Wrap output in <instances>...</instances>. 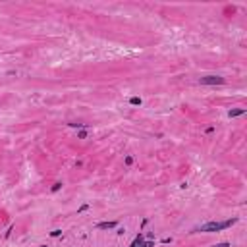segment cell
<instances>
[{
    "label": "cell",
    "mask_w": 247,
    "mask_h": 247,
    "mask_svg": "<svg viewBox=\"0 0 247 247\" xmlns=\"http://www.w3.org/2000/svg\"><path fill=\"white\" fill-rule=\"evenodd\" d=\"M39 247H46V245H39Z\"/></svg>",
    "instance_id": "obj_12"
},
{
    "label": "cell",
    "mask_w": 247,
    "mask_h": 247,
    "mask_svg": "<svg viewBox=\"0 0 247 247\" xmlns=\"http://www.w3.org/2000/svg\"><path fill=\"white\" fill-rule=\"evenodd\" d=\"M77 137H79V139H85V137H87V131H79V133H77Z\"/></svg>",
    "instance_id": "obj_9"
},
{
    "label": "cell",
    "mask_w": 247,
    "mask_h": 247,
    "mask_svg": "<svg viewBox=\"0 0 247 247\" xmlns=\"http://www.w3.org/2000/svg\"><path fill=\"white\" fill-rule=\"evenodd\" d=\"M131 104H141V99H137V97H133V99H131Z\"/></svg>",
    "instance_id": "obj_7"
},
{
    "label": "cell",
    "mask_w": 247,
    "mask_h": 247,
    "mask_svg": "<svg viewBox=\"0 0 247 247\" xmlns=\"http://www.w3.org/2000/svg\"><path fill=\"white\" fill-rule=\"evenodd\" d=\"M212 247H230V243H228V241H224V243H214Z\"/></svg>",
    "instance_id": "obj_6"
},
{
    "label": "cell",
    "mask_w": 247,
    "mask_h": 247,
    "mask_svg": "<svg viewBox=\"0 0 247 247\" xmlns=\"http://www.w3.org/2000/svg\"><path fill=\"white\" fill-rule=\"evenodd\" d=\"M201 85H216V83H224V77H218V75H207L199 79Z\"/></svg>",
    "instance_id": "obj_2"
},
{
    "label": "cell",
    "mask_w": 247,
    "mask_h": 247,
    "mask_svg": "<svg viewBox=\"0 0 247 247\" xmlns=\"http://www.w3.org/2000/svg\"><path fill=\"white\" fill-rule=\"evenodd\" d=\"M141 243H143V236H141V234H139L137 238H135V240H133V243H131L129 247H139V245H141Z\"/></svg>",
    "instance_id": "obj_5"
},
{
    "label": "cell",
    "mask_w": 247,
    "mask_h": 247,
    "mask_svg": "<svg viewBox=\"0 0 247 247\" xmlns=\"http://www.w3.org/2000/svg\"><path fill=\"white\" fill-rule=\"evenodd\" d=\"M153 245H154L153 241H145V243H141V245H139V247H153Z\"/></svg>",
    "instance_id": "obj_8"
},
{
    "label": "cell",
    "mask_w": 247,
    "mask_h": 247,
    "mask_svg": "<svg viewBox=\"0 0 247 247\" xmlns=\"http://www.w3.org/2000/svg\"><path fill=\"white\" fill-rule=\"evenodd\" d=\"M236 222H238V218L226 220V222H207V224H203L201 228H195L193 232H220V230H224V228L236 224Z\"/></svg>",
    "instance_id": "obj_1"
},
{
    "label": "cell",
    "mask_w": 247,
    "mask_h": 247,
    "mask_svg": "<svg viewBox=\"0 0 247 247\" xmlns=\"http://www.w3.org/2000/svg\"><path fill=\"white\" fill-rule=\"evenodd\" d=\"M118 222L114 220V222H101V224H97V228L99 230H112V228H116Z\"/></svg>",
    "instance_id": "obj_3"
},
{
    "label": "cell",
    "mask_w": 247,
    "mask_h": 247,
    "mask_svg": "<svg viewBox=\"0 0 247 247\" xmlns=\"http://www.w3.org/2000/svg\"><path fill=\"white\" fill-rule=\"evenodd\" d=\"M60 234H62V230H54V232H52V234H50V236H52V238H58V236H60Z\"/></svg>",
    "instance_id": "obj_10"
},
{
    "label": "cell",
    "mask_w": 247,
    "mask_h": 247,
    "mask_svg": "<svg viewBox=\"0 0 247 247\" xmlns=\"http://www.w3.org/2000/svg\"><path fill=\"white\" fill-rule=\"evenodd\" d=\"M241 114H245V110H243V108H238V110H230V112H228V116H230V118H234V116H241Z\"/></svg>",
    "instance_id": "obj_4"
},
{
    "label": "cell",
    "mask_w": 247,
    "mask_h": 247,
    "mask_svg": "<svg viewBox=\"0 0 247 247\" xmlns=\"http://www.w3.org/2000/svg\"><path fill=\"white\" fill-rule=\"evenodd\" d=\"M60 187H62V183H54V185H52V191H58Z\"/></svg>",
    "instance_id": "obj_11"
}]
</instances>
